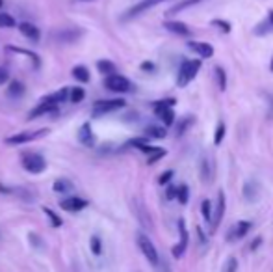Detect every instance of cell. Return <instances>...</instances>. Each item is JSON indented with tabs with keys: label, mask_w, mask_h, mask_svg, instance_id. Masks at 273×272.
Wrapping results in <instances>:
<instances>
[{
	"label": "cell",
	"mask_w": 273,
	"mask_h": 272,
	"mask_svg": "<svg viewBox=\"0 0 273 272\" xmlns=\"http://www.w3.org/2000/svg\"><path fill=\"white\" fill-rule=\"evenodd\" d=\"M201 63H203V60H184L182 65L178 67V73H176V86L178 88L188 86L190 82L197 77V73H199Z\"/></svg>",
	"instance_id": "1"
},
{
	"label": "cell",
	"mask_w": 273,
	"mask_h": 272,
	"mask_svg": "<svg viewBox=\"0 0 273 272\" xmlns=\"http://www.w3.org/2000/svg\"><path fill=\"white\" fill-rule=\"evenodd\" d=\"M173 106H175V99L156 101V103L152 105L154 114L164 121L165 127H171V125L175 123V112H173Z\"/></svg>",
	"instance_id": "2"
},
{
	"label": "cell",
	"mask_w": 273,
	"mask_h": 272,
	"mask_svg": "<svg viewBox=\"0 0 273 272\" xmlns=\"http://www.w3.org/2000/svg\"><path fill=\"white\" fill-rule=\"evenodd\" d=\"M136 241H138V246H140L141 254L145 255V259L149 261L151 265L156 266L158 263H160V255H158V250H156V246L152 244L151 239H149L145 233H138Z\"/></svg>",
	"instance_id": "3"
},
{
	"label": "cell",
	"mask_w": 273,
	"mask_h": 272,
	"mask_svg": "<svg viewBox=\"0 0 273 272\" xmlns=\"http://www.w3.org/2000/svg\"><path fill=\"white\" fill-rule=\"evenodd\" d=\"M82 36H84V30H82V28H60V30L52 32L50 39H52L54 43L69 45V43H76Z\"/></svg>",
	"instance_id": "4"
},
{
	"label": "cell",
	"mask_w": 273,
	"mask_h": 272,
	"mask_svg": "<svg viewBox=\"0 0 273 272\" xmlns=\"http://www.w3.org/2000/svg\"><path fill=\"white\" fill-rule=\"evenodd\" d=\"M21 162H23L26 172H30V173H41L45 172V168H47V161L43 159V155L30 153V151H28V153H23Z\"/></svg>",
	"instance_id": "5"
},
{
	"label": "cell",
	"mask_w": 273,
	"mask_h": 272,
	"mask_svg": "<svg viewBox=\"0 0 273 272\" xmlns=\"http://www.w3.org/2000/svg\"><path fill=\"white\" fill-rule=\"evenodd\" d=\"M123 106H125V101L123 99L97 101V103L93 105V108H91V116H93V118H103V116H106V114H110V112L119 110V108H123Z\"/></svg>",
	"instance_id": "6"
},
{
	"label": "cell",
	"mask_w": 273,
	"mask_h": 272,
	"mask_svg": "<svg viewBox=\"0 0 273 272\" xmlns=\"http://www.w3.org/2000/svg\"><path fill=\"white\" fill-rule=\"evenodd\" d=\"M104 86L114 93H127V92L132 90V82L128 81L127 77H123V75L114 73V75H110V77L104 79Z\"/></svg>",
	"instance_id": "7"
},
{
	"label": "cell",
	"mask_w": 273,
	"mask_h": 272,
	"mask_svg": "<svg viewBox=\"0 0 273 272\" xmlns=\"http://www.w3.org/2000/svg\"><path fill=\"white\" fill-rule=\"evenodd\" d=\"M45 134H49V129H39V130H25V132H17L13 136H8L6 144L10 146H19V144H28L34 142L37 138H43Z\"/></svg>",
	"instance_id": "8"
},
{
	"label": "cell",
	"mask_w": 273,
	"mask_h": 272,
	"mask_svg": "<svg viewBox=\"0 0 273 272\" xmlns=\"http://www.w3.org/2000/svg\"><path fill=\"white\" fill-rule=\"evenodd\" d=\"M162 2H165V0H140L138 4H134L132 8H128L127 12H125L123 21H130V19L140 17V15L147 13L149 10H152V8L158 6V4H162Z\"/></svg>",
	"instance_id": "9"
},
{
	"label": "cell",
	"mask_w": 273,
	"mask_h": 272,
	"mask_svg": "<svg viewBox=\"0 0 273 272\" xmlns=\"http://www.w3.org/2000/svg\"><path fill=\"white\" fill-rule=\"evenodd\" d=\"M225 207H227V201H225V192L219 190L218 192V199H216V205H214V211H212V218H210L212 231H216V229H218V226L221 224V220H223Z\"/></svg>",
	"instance_id": "10"
},
{
	"label": "cell",
	"mask_w": 273,
	"mask_h": 272,
	"mask_svg": "<svg viewBox=\"0 0 273 272\" xmlns=\"http://www.w3.org/2000/svg\"><path fill=\"white\" fill-rule=\"evenodd\" d=\"M253 228V224L249 222V220H240L229 229V233H227V242H234V241H240L243 237L247 235L249 231Z\"/></svg>",
	"instance_id": "11"
},
{
	"label": "cell",
	"mask_w": 273,
	"mask_h": 272,
	"mask_svg": "<svg viewBox=\"0 0 273 272\" xmlns=\"http://www.w3.org/2000/svg\"><path fill=\"white\" fill-rule=\"evenodd\" d=\"M199 175H201V181H205V183H212V177H214V161H212V157H208V155H203V157H201Z\"/></svg>",
	"instance_id": "12"
},
{
	"label": "cell",
	"mask_w": 273,
	"mask_h": 272,
	"mask_svg": "<svg viewBox=\"0 0 273 272\" xmlns=\"http://www.w3.org/2000/svg\"><path fill=\"white\" fill-rule=\"evenodd\" d=\"M176 226H178L180 241H178V244H176V246H173V255H175V257H180V255L186 252V248H188V229H186V224H184V220H182V218L176 222Z\"/></svg>",
	"instance_id": "13"
},
{
	"label": "cell",
	"mask_w": 273,
	"mask_h": 272,
	"mask_svg": "<svg viewBox=\"0 0 273 272\" xmlns=\"http://www.w3.org/2000/svg\"><path fill=\"white\" fill-rule=\"evenodd\" d=\"M60 207L63 211H69V213H78V211L87 207V201L84 198H78V196H71V198L61 199Z\"/></svg>",
	"instance_id": "14"
},
{
	"label": "cell",
	"mask_w": 273,
	"mask_h": 272,
	"mask_svg": "<svg viewBox=\"0 0 273 272\" xmlns=\"http://www.w3.org/2000/svg\"><path fill=\"white\" fill-rule=\"evenodd\" d=\"M164 28L167 32H171V34H175V36H180V37L192 36V28H190L186 23H180V21H165Z\"/></svg>",
	"instance_id": "15"
},
{
	"label": "cell",
	"mask_w": 273,
	"mask_h": 272,
	"mask_svg": "<svg viewBox=\"0 0 273 272\" xmlns=\"http://www.w3.org/2000/svg\"><path fill=\"white\" fill-rule=\"evenodd\" d=\"M188 47L194 50L199 58H203V60L214 56V47L210 43H207V41H188Z\"/></svg>",
	"instance_id": "16"
},
{
	"label": "cell",
	"mask_w": 273,
	"mask_h": 272,
	"mask_svg": "<svg viewBox=\"0 0 273 272\" xmlns=\"http://www.w3.org/2000/svg\"><path fill=\"white\" fill-rule=\"evenodd\" d=\"M253 34L258 37L262 36H269V34H273V10H269L266 15V19H262L260 23L253 28Z\"/></svg>",
	"instance_id": "17"
},
{
	"label": "cell",
	"mask_w": 273,
	"mask_h": 272,
	"mask_svg": "<svg viewBox=\"0 0 273 272\" xmlns=\"http://www.w3.org/2000/svg\"><path fill=\"white\" fill-rule=\"evenodd\" d=\"M19 30H21V34H23L26 39H30L32 43H37L39 37H41L39 28H37L36 25H32V23H21V25H19Z\"/></svg>",
	"instance_id": "18"
},
{
	"label": "cell",
	"mask_w": 273,
	"mask_h": 272,
	"mask_svg": "<svg viewBox=\"0 0 273 272\" xmlns=\"http://www.w3.org/2000/svg\"><path fill=\"white\" fill-rule=\"evenodd\" d=\"M138 149H140V151H143V153L147 155V164H154L158 159H162V157L165 155V151L162 148H152V146H147V144L140 146Z\"/></svg>",
	"instance_id": "19"
},
{
	"label": "cell",
	"mask_w": 273,
	"mask_h": 272,
	"mask_svg": "<svg viewBox=\"0 0 273 272\" xmlns=\"http://www.w3.org/2000/svg\"><path fill=\"white\" fill-rule=\"evenodd\" d=\"M78 140L84 144V146H87V148H91V146L95 144V136H93V130H91V125L89 123H84L82 127H80Z\"/></svg>",
	"instance_id": "20"
},
{
	"label": "cell",
	"mask_w": 273,
	"mask_h": 272,
	"mask_svg": "<svg viewBox=\"0 0 273 272\" xmlns=\"http://www.w3.org/2000/svg\"><path fill=\"white\" fill-rule=\"evenodd\" d=\"M50 112H56V106L49 105V103H45V101H39V105H37L34 110H30V114H28V119H36V118H39V116L50 114Z\"/></svg>",
	"instance_id": "21"
},
{
	"label": "cell",
	"mask_w": 273,
	"mask_h": 272,
	"mask_svg": "<svg viewBox=\"0 0 273 272\" xmlns=\"http://www.w3.org/2000/svg\"><path fill=\"white\" fill-rule=\"evenodd\" d=\"M199 2H203V0H178V2L173 4V6H171L165 13H167V15H176V13L184 12V10L195 6V4H199Z\"/></svg>",
	"instance_id": "22"
},
{
	"label": "cell",
	"mask_w": 273,
	"mask_h": 272,
	"mask_svg": "<svg viewBox=\"0 0 273 272\" xmlns=\"http://www.w3.org/2000/svg\"><path fill=\"white\" fill-rule=\"evenodd\" d=\"M243 196H245V199H249V201H255V199L258 198V185H256L255 181H247V183L243 185Z\"/></svg>",
	"instance_id": "23"
},
{
	"label": "cell",
	"mask_w": 273,
	"mask_h": 272,
	"mask_svg": "<svg viewBox=\"0 0 273 272\" xmlns=\"http://www.w3.org/2000/svg\"><path fill=\"white\" fill-rule=\"evenodd\" d=\"M52 188H54V192H58V194H67V192L73 190V183L69 179H65V177H60L58 181H54Z\"/></svg>",
	"instance_id": "24"
},
{
	"label": "cell",
	"mask_w": 273,
	"mask_h": 272,
	"mask_svg": "<svg viewBox=\"0 0 273 272\" xmlns=\"http://www.w3.org/2000/svg\"><path fill=\"white\" fill-rule=\"evenodd\" d=\"M73 77L76 79L78 82H89V69L85 67V65H76L73 67Z\"/></svg>",
	"instance_id": "25"
},
{
	"label": "cell",
	"mask_w": 273,
	"mask_h": 272,
	"mask_svg": "<svg viewBox=\"0 0 273 272\" xmlns=\"http://www.w3.org/2000/svg\"><path fill=\"white\" fill-rule=\"evenodd\" d=\"M214 75H216L218 88L221 90V92H225V90H227V73H225V69L219 67V65H216V67H214Z\"/></svg>",
	"instance_id": "26"
},
{
	"label": "cell",
	"mask_w": 273,
	"mask_h": 272,
	"mask_svg": "<svg viewBox=\"0 0 273 272\" xmlns=\"http://www.w3.org/2000/svg\"><path fill=\"white\" fill-rule=\"evenodd\" d=\"M23 93H25V86H23V82L13 81L12 84H10V88H8V95H10V97H21Z\"/></svg>",
	"instance_id": "27"
},
{
	"label": "cell",
	"mask_w": 273,
	"mask_h": 272,
	"mask_svg": "<svg viewBox=\"0 0 273 272\" xmlns=\"http://www.w3.org/2000/svg\"><path fill=\"white\" fill-rule=\"evenodd\" d=\"M97 69L103 75H106V77L116 73V65H114L112 62H108V60H101V62H97Z\"/></svg>",
	"instance_id": "28"
},
{
	"label": "cell",
	"mask_w": 273,
	"mask_h": 272,
	"mask_svg": "<svg viewBox=\"0 0 273 272\" xmlns=\"http://www.w3.org/2000/svg\"><path fill=\"white\" fill-rule=\"evenodd\" d=\"M145 132H147V136H149V138H165V134H167V130H165L164 127H156V125L147 127Z\"/></svg>",
	"instance_id": "29"
},
{
	"label": "cell",
	"mask_w": 273,
	"mask_h": 272,
	"mask_svg": "<svg viewBox=\"0 0 273 272\" xmlns=\"http://www.w3.org/2000/svg\"><path fill=\"white\" fill-rule=\"evenodd\" d=\"M210 25L216 26V28H219L223 34H231V30H232L231 23H229V21H223V19H212V21H210Z\"/></svg>",
	"instance_id": "30"
},
{
	"label": "cell",
	"mask_w": 273,
	"mask_h": 272,
	"mask_svg": "<svg viewBox=\"0 0 273 272\" xmlns=\"http://www.w3.org/2000/svg\"><path fill=\"white\" fill-rule=\"evenodd\" d=\"M13 26H17V21L10 13L0 12V28H13Z\"/></svg>",
	"instance_id": "31"
},
{
	"label": "cell",
	"mask_w": 273,
	"mask_h": 272,
	"mask_svg": "<svg viewBox=\"0 0 273 272\" xmlns=\"http://www.w3.org/2000/svg\"><path fill=\"white\" fill-rule=\"evenodd\" d=\"M225 130H227V127H225V121H219V123L216 125V130H214V144H216V146H219V144L223 142Z\"/></svg>",
	"instance_id": "32"
},
{
	"label": "cell",
	"mask_w": 273,
	"mask_h": 272,
	"mask_svg": "<svg viewBox=\"0 0 273 272\" xmlns=\"http://www.w3.org/2000/svg\"><path fill=\"white\" fill-rule=\"evenodd\" d=\"M176 199H178L182 205L188 203V199H190V188H188V186H186V185L176 186Z\"/></svg>",
	"instance_id": "33"
},
{
	"label": "cell",
	"mask_w": 273,
	"mask_h": 272,
	"mask_svg": "<svg viewBox=\"0 0 273 272\" xmlns=\"http://www.w3.org/2000/svg\"><path fill=\"white\" fill-rule=\"evenodd\" d=\"M194 121H195V119L192 118V116H188V118L182 119L180 123L176 125V136H182V134H184V132H186V130H188L190 127L194 125Z\"/></svg>",
	"instance_id": "34"
},
{
	"label": "cell",
	"mask_w": 273,
	"mask_h": 272,
	"mask_svg": "<svg viewBox=\"0 0 273 272\" xmlns=\"http://www.w3.org/2000/svg\"><path fill=\"white\" fill-rule=\"evenodd\" d=\"M201 213H203L205 220L210 222V218H212V203H210V199H203L201 201Z\"/></svg>",
	"instance_id": "35"
},
{
	"label": "cell",
	"mask_w": 273,
	"mask_h": 272,
	"mask_svg": "<svg viewBox=\"0 0 273 272\" xmlns=\"http://www.w3.org/2000/svg\"><path fill=\"white\" fill-rule=\"evenodd\" d=\"M85 92L82 90V88H73L71 92H69V99H71V103H80V101L84 99Z\"/></svg>",
	"instance_id": "36"
},
{
	"label": "cell",
	"mask_w": 273,
	"mask_h": 272,
	"mask_svg": "<svg viewBox=\"0 0 273 272\" xmlns=\"http://www.w3.org/2000/svg\"><path fill=\"white\" fill-rule=\"evenodd\" d=\"M91 252L95 255H101V252H103V244H101V239H99L97 235H93L91 237Z\"/></svg>",
	"instance_id": "37"
},
{
	"label": "cell",
	"mask_w": 273,
	"mask_h": 272,
	"mask_svg": "<svg viewBox=\"0 0 273 272\" xmlns=\"http://www.w3.org/2000/svg\"><path fill=\"white\" fill-rule=\"evenodd\" d=\"M45 215H47V217L50 218V222H52V226H54V228H60L61 226V218L58 217V215H56L54 211H50V209H47V207H45Z\"/></svg>",
	"instance_id": "38"
},
{
	"label": "cell",
	"mask_w": 273,
	"mask_h": 272,
	"mask_svg": "<svg viewBox=\"0 0 273 272\" xmlns=\"http://www.w3.org/2000/svg\"><path fill=\"white\" fill-rule=\"evenodd\" d=\"M238 270V259L236 257H229L227 263H225L223 272H236Z\"/></svg>",
	"instance_id": "39"
},
{
	"label": "cell",
	"mask_w": 273,
	"mask_h": 272,
	"mask_svg": "<svg viewBox=\"0 0 273 272\" xmlns=\"http://www.w3.org/2000/svg\"><path fill=\"white\" fill-rule=\"evenodd\" d=\"M173 175H175V172H173V170H167V172H164L162 175H160V179H158V183H160V185H165V183H169Z\"/></svg>",
	"instance_id": "40"
},
{
	"label": "cell",
	"mask_w": 273,
	"mask_h": 272,
	"mask_svg": "<svg viewBox=\"0 0 273 272\" xmlns=\"http://www.w3.org/2000/svg\"><path fill=\"white\" fill-rule=\"evenodd\" d=\"M8 81H10V73H8L4 67H0V86H2V84H6Z\"/></svg>",
	"instance_id": "41"
},
{
	"label": "cell",
	"mask_w": 273,
	"mask_h": 272,
	"mask_svg": "<svg viewBox=\"0 0 273 272\" xmlns=\"http://www.w3.org/2000/svg\"><path fill=\"white\" fill-rule=\"evenodd\" d=\"M165 196H167V199L176 198V186H169V188H167V194H165Z\"/></svg>",
	"instance_id": "42"
},
{
	"label": "cell",
	"mask_w": 273,
	"mask_h": 272,
	"mask_svg": "<svg viewBox=\"0 0 273 272\" xmlns=\"http://www.w3.org/2000/svg\"><path fill=\"white\" fill-rule=\"evenodd\" d=\"M260 242H262L260 237H258V239H255V241H253V244H251V250H256V248H258V244H260Z\"/></svg>",
	"instance_id": "43"
},
{
	"label": "cell",
	"mask_w": 273,
	"mask_h": 272,
	"mask_svg": "<svg viewBox=\"0 0 273 272\" xmlns=\"http://www.w3.org/2000/svg\"><path fill=\"white\" fill-rule=\"evenodd\" d=\"M141 67H143V69H149V71H152V69H154V65H152V63H143Z\"/></svg>",
	"instance_id": "44"
},
{
	"label": "cell",
	"mask_w": 273,
	"mask_h": 272,
	"mask_svg": "<svg viewBox=\"0 0 273 272\" xmlns=\"http://www.w3.org/2000/svg\"><path fill=\"white\" fill-rule=\"evenodd\" d=\"M269 67H271V73H273V56H271V63H269Z\"/></svg>",
	"instance_id": "45"
},
{
	"label": "cell",
	"mask_w": 273,
	"mask_h": 272,
	"mask_svg": "<svg viewBox=\"0 0 273 272\" xmlns=\"http://www.w3.org/2000/svg\"><path fill=\"white\" fill-rule=\"evenodd\" d=\"M2 6H4V0H0V8H2Z\"/></svg>",
	"instance_id": "46"
},
{
	"label": "cell",
	"mask_w": 273,
	"mask_h": 272,
	"mask_svg": "<svg viewBox=\"0 0 273 272\" xmlns=\"http://www.w3.org/2000/svg\"><path fill=\"white\" fill-rule=\"evenodd\" d=\"M78 2H91V0H78Z\"/></svg>",
	"instance_id": "47"
}]
</instances>
